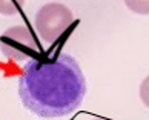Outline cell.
Returning a JSON list of instances; mask_svg holds the SVG:
<instances>
[{"mask_svg":"<svg viewBox=\"0 0 149 120\" xmlns=\"http://www.w3.org/2000/svg\"><path fill=\"white\" fill-rule=\"evenodd\" d=\"M85 96V74L69 54L37 56L28 60L19 77L22 105L42 119L69 116L81 105Z\"/></svg>","mask_w":149,"mask_h":120,"instance_id":"obj_1","label":"cell"},{"mask_svg":"<svg viewBox=\"0 0 149 120\" xmlns=\"http://www.w3.org/2000/svg\"><path fill=\"white\" fill-rule=\"evenodd\" d=\"M92 120H103V119H92Z\"/></svg>","mask_w":149,"mask_h":120,"instance_id":"obj_7","label":"cell"},{"mask_svg":"<svg viewBox=\"0 0 149 120\" xmlns=\"http://www.w3.org/2000/svg\"><path fill=\"white\" fill-rule=\"evenodd\" d=\"M140 99L141 102L145 103V106L149 108V75L141 82V85H140Z\"/></svg>","mask_w":149,"mask_h":120,"instance_id":"obj_6","label":"cell"},{"mask_svg":"<svg viewBox=\"0 0 149 120\" xmlns=\"http://www.w3.org/2000/svg\"><path fill=\"white\" fill-rule=\"evenodd\" d=\"M25 0H0V14L2 15H15L23 8Z\"/></svg>","mask_w":149,"mask_h":120,"instance_id":"obj_4","label":"cell"},{"mask_svg":"<svg viewBox=\"0 0 149 120\" xmlns=\"http://www.w3.org/2000/svg\"><path fill=\"white\" fill-rule=\"evenodd\" d=\"M74 14L63 3H46L37 11L34 26L43 42L54 43L62 37L74 23Z\"/></svg>","mask_w":149,"mask_h":120,"instance_id":"obj_2","label":"cell"},{"mask_svg":"<svg viewBox=\"0 0 149 120\" xmlns=\"http://www.w3.org/2000/svg\"><path fill=\"white\" fill-rule=\"evenodd\" d=\"M0 50L8 60L22 63L40 56V46L28 26H11L0 36Z\"/></svg>","mask_w":149,"mask_h":120,"instance_id":"obj_3","label":"cell"},{"mask_svg":"<svg viewBox=\"0 0 149 120\" xmlns=\"http://www.w3.org/2000/svg\"><path fill=\"white\" fill-rule=\"evenodd\" d=\"M125 5L135 14L149 15V0H125Z\"/></svg>","mask_w":149,"mask_h":120,"instance_id":"obj_5","label":"cell"}]
</instances>
